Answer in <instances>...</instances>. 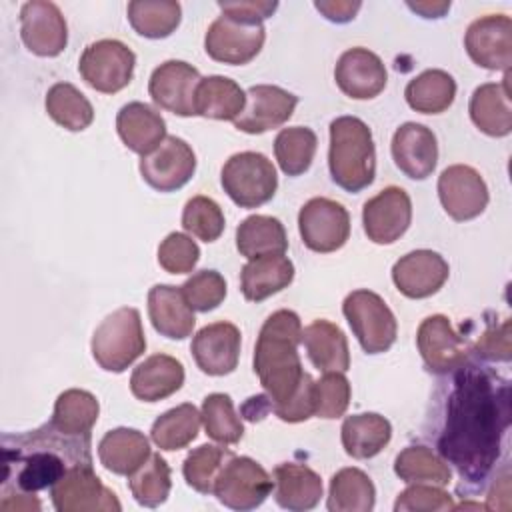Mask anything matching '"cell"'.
<instances>
[{
    "instance_id": "1",
    "label": "cell",
    "mask_w": 512,
    "mask_h": 512,
    "mask_svg": "<svg viewBox=\"0 0 512 512\" xmlns=\"http://www.w3.org/2000/svg\"><path fill=\"white\" fill-rule=\"evenodd\" d=\"M508 422V384L476 366H462L448 398L438 450L468 482L484 480L500 454Z\"/></svg>"
},
{
    "instance_id": "2",
    "label": "cell",
    "mask_w": 512,
    "mask_h": 512,
    "mask_svg": "<svg viewBox=\"0 0 512 512\" xmlns=\"http://www.w3.org/2000/svg\"><path fill=\"white\" fill-rule=\"evenodd\" d=\"M300 342L298 314L278 310L262 324L254 348V372L266 390L270 410L284 422H302L314 416V380L302 370Z\"/></svg>"
},
{
    "instance_id": "3",
    "label": "cell",
    "mask_w": 512,
    "mask_h": 512,
    "mask_svg": "<svg viewBox=\"0 0 512 512\" xmlns=\"http://www.w3.org/2000/svg\"><path fill=\"white\" fill-rule=\"evenodd\" d=\"M14 440V448L4 444V482L14 480L16 492L34 494L52 488L68 468L76 464H92L88 450L90 436H66L50 422Z\"/></svg>"
},
{
    "instance_id": "4",
    "label": "cell",
    "mask_w": 512,
    "mask_h": 512,
    "mask_svg": "<svg viewBox=\"0 0 512 512\" xmlns=\"http://www.w3.org/2000/svg\"><path fill=\"white\" fill-rule=\"evenodd\" d=\"M328 168L332 180L346 192H360L374 182L376 150L366 122L356 116L330 122Z\"/></svg>"
},
{
    "instance_id": "5",
    "label": "cell",
    "mask_w": 512,
    "mask_h": 512,
    "mask_svg": "<svg viewBox=\"0 0 512 512\" xmlns=\"http://www.w3.org/2000/svg\"><path fill=\"white\" fill-rule=\"evenodd\" d=\"M146 350L140 312L124 306L108 314L92 336V356L108 372H124Z\"/></svg>"
},
{
    "instance_id": "6",
    "label": "cell",
    "mask_w": 512,
    "mask_h": 512,
    "mask_svg": "<svg viewBox=\"0 0 512 512\" xmlns=\"http://www.w3.org/2000/svg\"><path fill=\"white\" fill-rule=\"evenodd\" d=\"M224 192L240 208H256L272 200L278 188L274 164L260 152H238L226 160L220 176Z\"/></svg>"
},
{
    "instance_id": "7",
    "label": "cell",
    "mask_w": 512,
    "mask_h": 512,
    "mask_svg": "<svg viewBox=\"0 0 512 512\" xmlns=\"http://www.w3.org/2000/svg\"><path fill=\"white\" fill-rule=\"evenodd\" d=\"M342 312L366 354L386 352L396 342V318L388 304L376 292H350L344 298Z\"/></svg>"
},
{
    "instance_id": "8",
    "label": "cell",
    "mask_w": 512,
    "mask_h": 512,
    "mask_svg": "<svg viewBox=\"0 0 512 512\" xmlns=\"http://www.w3.org/2000/svg\"><path fill=\"white\" fill-rule=\"evenodd\" d=\"M134 64L136 56L124 42L104 38L84 48L78 70L90 88L104 94H114L130 84Z\"/></svg>"
},
{
    "instance_id": "9",
    "label": "cell",
    "mask_w": 512,
    "mask_h": 512,
    "mask_svg": "<svg viewBox=\"0 0 512 512\" xmlns=\"http://www.w3.org/2000/svg\"><path fill=\"white\" fill-rule=\"evenodd\" d=\"M272 488V478L256 460L232 454L222 466L212 494L232 510H252L270 496Z\"/></svg>"
},
{
    "instance_id": "10",
    "label": "cell",
    "mask_w": 512,
    "mask_h": 512,
    "mask_svg": "<svg viewBox=\"0 0 512 512\" xmlns=\"http://www.w3.org/2000/svg\"><path fill=\"white\" fill-rule=\"evenodd\" d=\"M58 512H120L116 494L92 472V464H76L50 488Z\"/></svg>"
},
{
    "instance_id": "11",
    "label": "cell",
    "mask_w": 512,
    "mask_h": 512,
    "mask_svg": "<svg viewBox=\"0 0 512 512\" xmlns=\"http://www.w3.org/2000/svg\"><path fill=\"white\" fill-rule=\"evenodd\" d=\"M298 230L310 250L322 254L334 252L350 236V214L336 200L312 198L300 208Z\"/></svg>"
},
{
    "instance_id": "12",
    "label": "cell",
    "mask_w": 512,
    "mask_h": 512,
    "mask_svg": "<svg viewBox=\"0 0 512 512\" xmlns=\"http://www.w3.org/2000/svg\"><path fill=\"white\" fill-rule=\"evenodd\" d=\"M266 40L262 24H246L230 16H218L204 38L206 54L224 64H248L258 56Z\"/></svg>"
},
{
    "instance_id": "13",
    "label": "cell",
    "mask_w": 512,
    "mask_h": 512,
    "mask_svg": "<svg viewBox=\"0 0 512 512\" xmlns=\"http://www.w3.org/2000/svg\"><path fill=\"white\" fill-rule=\"evenodd\" d=\"M438 198L450 218L464 222L480 216L490 196L480 172L466 164H454L438 178Z\"/></svg>"
},
{
    "instance_id": "14",
    "label": "cell",
    "mask_w": 512,
    "mask_h": 512,
    "mask_svg": "<svg viewBox=\"0 0 512 512\" xmlns=\"http://www.w3.org/2000/svg\"><path fill=\"white\" fill-rule=\"evenodd\" d=\"M196 170L194 150L178 136H166L162 144L140 160L142 178L158 192L182 188Z\"/></svg>"
},
{
    "instance_id": "15",
    "label": "cell",
    "mask_w": 512,
    "mask_h": 512,
    "mask_svg": "<svg viewBox=\"0 0 512 512\" xmlns=\"http://www.w3.org/2000/svg\"><path fill=\"white\" fill-rule=\"evenodd\" d=\"M416 342L424 364L434 374L458 370L468 360L470 348L466 338L460 336L452 328L450 320L442 314H434L422 320V324L418 326Z\"/></svg>"
},
{
    "instance_id": "16",
    "label": "cell",
    "mask_w": 512,
    "mask_h": 512,
    "mask_svg": "<svg viewBox=\"0 0 512 512\" xmlns=\"http://www.w3.org/2000/svg\"><path fill=\"white\" fill-rule=\"evenodd\" d=\"M468 56L488 70H510L512 20L506 14H488L474 20L464 36Z\"/></svg>"
},
{
    "instance_id": "17",
    "label": "cell",
    "mask_w": 512,
    "mask_h": 512,
    "mask_svg": "<svg viewBox=\"0 0 512 512\" xmlns=\"http://www.w3.org/2000/svg\"><path fill=\"white\" fill-rule=\"evenodd\" d=\"M412 202L404 188L388 186L364 204L362 224L366 236L376 244L396 242L410 226Z\"/></svg>"
},
{
    "instance_id": "18",
    "label": "cell",
    "mask_w": 512,
    "mask_h": 512,
    "mask_svg": "<svg viewBox=\"0 0 512 512\" xmlns=\"http://www.w3.org/2000/svg\"><path fill=\"white\" fill-rule=\"evenodd\" d=\"M20 36L32 54L58 56L68 42V28L60 8L46 0L26 2L20 10Z\"/></svg>"
},
{
    "instance_id": "19",
    "label": "cell",
    "mask_w": 512,
    "mask_h": 512,
    "mask_svg": "<svg viewBox=\"0 0 512 512\" xmlns=\"http://www.w3.org/2000/svg\"><path fill=\"white\" fill-rule=\"evenodd\" d=\"M298 104V96L292 92L272 86L256 84L246 92V104L234 126L246 134H264L286 124Z\"/></svg>"
},
{
    "instance_id": "20",
    "label": "cell",
    "mask_w": 512,
    "mask_h": 512,
    "mask_svg": "<svg viewBox=\"0 0 512 512\" xmlns=\"http://www.w3.org/2000/svg\"><path fill=\"white\" fill-rule=\"evenodd\" d=\"M198 70L184 60H166L154 68L148 92L152 100L178 116H196L194 96L200 82Z\"/></svg>"
},
{
    "instance_id": "21",
    "label": "cell",
    "mask_w": 512,
    "mask_h": 512,
    "mask_svg": "<svg viewBox=\"0 0 512 512\" xmlns=\"http://www.w3.org/2000/svg\"><path fill=\"white\" fill-rule=\"evenodd\" d=\"M190 350L204 374L226 376L238 366L240 330L232 322L208 324L198 330Z\"/></svg>"
},
{
    "instance_id": "22",
    "label": "cell",
    "mask_w": 512,
    "mask_h": 512,
    "mask_svg": "<svg viewBox=\"0 0 512 512\" xmlns=\"http://www.w3.org/2000/svg\"><path fill=\"white\" fill-rule=\"evenodd\" d=\"M334 80L346 96L370 100L384 90L388 74L380 56L368 48H350L338 58Z\"/></svg>"
},
{
    "instance_id": "23",
    "label": "cell",
    "mask_w": 512,
    "mask_h": 512,
    "mask_svg": "<svg viewBox=\"0 0 512 512\" xmlns=\"http://www.w3.org/2000/svg\"><path fill=\"white\" fill-rule=\"evenodd\" d=\"M448 262L432 250H414L402 256L392 268L396 288L408 298H428L448 280Z\"/></svg>"
},
{
    "instance_id": "24",
    "label": "cell",
    "mask_w": 512,
    "mask_h": 512,
    "mask_svg": "<svg viewBox=\"0 0 512 512\" xmlns=\"http://www.w3.org/2000/svg\"><path fill=\"white\" fill-rule=\"evenodd\" d=\"M392 158L408 178H428L438 162V142L434 132L424 124H402L392 136Z\"/></svg>"
},
{
    "instance_id": "25",
    "label": "cell",
    "mask_w": 512,
    "mask_h": 512,
    "mask_svg": "<svg viewBox=\"0 0 512 512\" xmlns=\"http://www.w3.org/2000/svg\"><path fill=\"white\" fill-rule=\"evenodd\" d=\"M148 316L156 332L170 340H184L192 334L196 318L182 288L156 284L148 292Z\"/></svg>"
},
{
    "instance_id": "26",
    "label": "cell",
    "mask_w": 512,
    "mask_h": 512,
    "mask_svg": "<svg viewBox=\"0 0 512 512\" xmlns=\"http://www.w3.org/2000/svg\"><path fill=\"white\" fill-rule=\"evenodd\" d=\"M184 384V366L168 354H152L138 364L130 376V390L142 402H158Z\"/></svg>"
},
{
    "instance_id": "27",
    "label": "cell",
    "mask_w": 512,
    "mask_h": 512,
    "mask_svg": "<svg viewBox=\"0 0 512 512\" xmlns=\"http://www.w3.org/2000/svg\"><path fill=\"white\" fill-rule=\"evenodd\" d=\"M116 130L126 148L146 156L166 138V122L152 106L144 102H128L116 116Z\"/></svg>"
},
{
    "instance_id": "28",
    "label": "cell",
    "mask_w": 512,
    "mask_h": 512,
    "mask_svg": "<svg viewBox=\"0 0 512 512\" xmlns=\"http://www.w3.org/2000/svg\"><path fill=\"white\" fill-rule=\"evenodd\" d=\"M274 500L278 506L304 512L312 510L322 496V480L320 476L304 466L294 462H284L274 468Z\"/></svg>"
},
{
    "instance_id": "29",
    "label": "cell",
    "mask_w": 512,
    "mask_h": 512,
    "mask_svg": "<svg viewBox=\"0 0 512 512\" xmlns=\"http://www.w3.org/2000/svg\"><path fill=\"white\" fill-rule=\"evenodd\" d=\"M510 72L500 84L488 82L474 90L470 98V118L488 136H508L512 130V108L508 90Z\"/></svg>"
},
{
    "instance_id": "30",
    "label": "cell",
    "mask_w": 512,
    "mask_h": 512,
    "mask_svg": "<svg viewBox=\"0 0 512 512\" xmlns=\"http://www.w3.org/2000/svg\"><path fill=\"white\" fill-rule=\"evenodd\" d=\"M148 438L134 428H116L102 436L98 444L100 464L118 476L134 474L150 458Z\"/></svg>"
},
{
    "instance_id": "31",
    "label": "cell",
    "mask_w": 512,
    "mask_h": 512,
    "mask_svg": "<svg viewBox=\"0 0 512 512\" xmlns=\"http://www.w3.org/2000/svg\"><path fill=\"white\" fill-rule=\"evenodd\" d=\"M294 278V264L284 254H266L244 264L240 288L246 300L260 302L284 290Z\"/></svg>"
},
{
    "instance_id": "32",
    "label": "cell",
    "mask_w": 512,
    "mask_h": 512,
    "mask_svg": "<svg viewBox=\"0 0 512 512\" xmlns=\"http://www.w3.org/2000/svg\"><path fill=\"white\" fill-rule=\"evenodd\" d=\"M302 344L310 362L322 372H346L350 368L348 340L330 320H314L302 328Z\"/></svg>"
},
{
    "instance_id": "33",
    "label": "cell",
    "mask_w": 512,
    "mask_h": 512,
    "mask_svg": "<svg viewBox=\"0 0 512 512\" xmlns=\"http://www.w3.org/2000/svg\"><path fill=\"white\" fill-rule=\"evenodd\" d=\"M340 432L346 454L356 460L376 456L392 438L390 422L376 412L348 416Z\"/></svg>"
},
{
    "instance_id": "34",
    "label": "cell",
    "mask_w": 512,
    "mask_h": 512,
    "mask_svg": "<svg viewBox=\"0 0 512 512\" xmlns=\"http://www.w3.org/2000/svg\"><path fill=\"white\" fill-rule=\"evenodd\" d=\"M246 104V92L226 76H206L198 82L196 116L214 120H236Z\"/></svg>"
},
{
    "instance_id": "35",
    "label": "cell",
    "mask_w": 512,
    "mask_h": 512,
    "mask_svg": "<svg viewBox=\"0 0 512 512\" xmlns=\"http://www.w3.org/2000/svg\"><path fill=\"white\" fill-rule=\"evenodd\" d=\"M236 248L248 260L266 254H284L288 248L286 230L274 216H248L236 228Z\"/></svg>"
},
{
    "instance_id": "36",
    "label": "cell",
    "mask_w": 512,
    "mask_h": 512,
    "mask_svg": "<svg viewBox=\"0 0 512 512\" xmlns=\"http://www.w3.org/2000/svg\"><path fill=\"white\" fill-rule=\"evenodd\" d=\"M376 502V488L360 468H342L330 480V512H370Z\"/></svg>"
},
{
    "instance_id": "37",
    "label": "cell",
    "mask_w": 512,
    "mask_h": 512,
    "mask_svg": "<svg viewBox=\"0 0 512 512\" xmlns=\"http://www.w3.org/2000/svg\"><path fill=\"white\" fill-rule=\"evenodd\" d=\"M404 96L412 110L422 114H440L454 102L456 82L444 70H424L408 82Z\"/></svg>"
},
{
    "instance_id": "38",
    "label": "cell",
    "mask_w": 512,
    "mask_h": 512,
    "mask_svg": "<svg viewBox=\"0 0 512 512\" xmlns=\"http://www.w3.org/2000/svg\"><path fill=\"white\" fill-rule=\"evenodd\" d=\"M98 412L100 406L94 394L70 388L58 396L50 424L66 436H90V430L98 420Z\"/></svg>"
},
{
    "instance_id": "39",
    "label": "cell",
    "mask_w": 512,
    "mask_h": 512,
    "mask_svg": "<svg viewBox=\"0 0 512 512\" xmlns=\"http://www.w3.org/2000/svg\"><path fill=\"white\" fill-rule=\"evenodd\" d=\"M200 422L202 416L194 404L186 402L176 408H170L152 424V442L166 452L186 448L198 436Z\"/></svg>"
},
{
    "instance_id": "40",
    "label": "cell",
    "mask_w": 512,
    "mask_h": 512,
    "mask_svg": "<svg viewBox=\"0 0 512 512\" xmlns=\"http://www.w3.org/2000/svg\"><path fill=\"white\" fill-rule=\"evenodd\" d=\"M46 112L56 124L70 132H80L94 120V108L90 100L70 82H58L48 90Z\"/></svg>"
},
{
    "instance_id": "41",
    "label": "cell",
    "mask_w": 512,
    "mask_h": 512,
    "mask_svg": "<svg viewBox=\"0 0 512 512\" xmlns=\"http://www.w3.org/2000/svg\"><path fill=\"white\" fill-rule=\"evenodd\" d=\"M394 472L408 484H436L446 486L452 478L448 462L436 456L426 446L404 448L394 462Z\"/></svg>"
},
{
    "instance_id": "42",
    "label": "cell",
    "mask_w": 512,
    "mask_h": 512,
    "mask_svg": "<svg viewBox=\"0 0 512 512\" xmlns=\"http://www.w3.org/2000/svg\"><path fill=\"white\" fill-rule=\"evenodd\" d=\"M180 4L172 0H134L128 4L132 28L146 38H166L180 24Z\"/></svg>"
},
{
    "instance_id": "43",
    "label": "cell",
    "mask_w": 512,
    "mask_h": 512,
    "mask_svg": "<svg viewBox=\"0 0 512 512\" xmlns=\"http://www.w3.org/2000/svg\"><path fill=\"white\" fill-rule=\"evenodd\" d=\"M318 138L312 128L306 126H292L282 128L274 140V154L278 166L288 176L304 174L316 154Z\"/></svg>"
},
{
    "instance_id": "44",
    "label": "cell",
    "mask_w": 512,
    "mask_h": 512,
    "mask_svg": "<svg viewBox=\"0 0 512 512\" xmlns=\"http://www.w3.org/2000/svg\"><path fill=\"white\" fill-rule=\"evenodd\" d=\"M128 486L140 506L156 508L164 504L170 494V466L160 454H150V458L128 476Z\"/></svg>"
},
{
    "instance_id": "45",
    "label": "cell",
    "mask_w": 512,
    "mask_h": 512,
    "mask_svg": "<svg viewBox=\"0 0 512 512\" xmlns=\"http://www.w3.org/2000/svg\"><path fill=\"white\" fill-rule=\"evenodd\" d=\"M200 416L206 434L220 444H236L244 436V426L234 412V404L228 394H208L202 402Z\"/></svg>"
},
{
    "instance_id": "46",
    "label": "cell",
    "mask_w": 512,
    "mask_h": 512,
    "mask_svg": "<svg viewBox=\"0 0 512 512\" xmlns=\"http://www.w3.org/2000/svg\"><path fill=\"white\" fill-rule=\"evenodd\" d=\"M230 456H232L230 450L214 446V444H202V446L194 448L186 456L184 466H182L186 484L200 494H212L214 482Z\"/></svg>"
},
{
    "instance_id": "47",
    "label": "cell",
    "mask_w": 512,
    "mask_h": 512,
    "mask_svg": "<svg viewBox=\"0 0 512 512\" xmlns=\"http://www.w3.org/2000/svg\"><path fill=\"white\" fill-rule=\"evenodd\" d=\"M182 226L198 240L214 242L224 232L222 208L208 196H192L184 206Z\"/></svg>"
},
{
    "instance_id": "48",
    "label": "cell",
    "mask_w": 512,
    "mask_h": 512,
    "mask_svg": "<svg viewBox=\"0 0 512 512\" xmlns=\"http://www.w3.org/2000/svg\"><path fill=\"white\" fill-rule=\"evenodd\" d=\"M350 404V384L344 372H324L314 382V414L318 418H340Z\"/></svg>"
},
{
    "instance_id": "49",
    "label": "cell",
    "mask_w": 512,
    "mask_h": 512,
    "mask_svg": "<svg viewBox=\"0 0 512 512\" xmlns=\"http://www.w3.org/2000/svg\"><path fill=\"white\" fill-rule=\"evenodd\" d=\"M180 288L190 308L198 312H210L226 298V280L216 270H200L192 274Z\"/></svg>"
},
{
    "instance_id": "50",
    "label": "cell",
    "mask_w": 512,
    "mask_h": 512,
    "mask_svg": "<svg viewBox=\"0 0 512 512\" xmlns=\"http://www.w3.org/2000/svg\"><path fill=\"white\" fill-rule=\"evenodd\" d=\"M198 258H200L198 244L182 232L168 234L158 246V264L170 274L192 272Z\"/></svg>"
},
{
    "instance_id": "51",
    "label": "cell",
    "mask_w": 512,
    "mask_h": 512,
    "mask_svg": "<svg viewBox=\"0 0 512 512\" xmlns=\"http://www.w3.org/2000/svg\"><path fill=\"white\" fill-rule=\"evenodd\" d=\"M396 512H444L454 510L452 494L436 484H412L398 494Z\"/></svg>"
},
{
    "instance_id": "52",
    "label": "cell",
    "mask_w": 512,
    "mask_h": 512,
    "mask_svg": "<svg viewBox=\"0 0 512 512\" xmlns=\"http://www.w3.org/2000/svg\"><path fill=\"white\" fill-rule=\"evenodd\" d=\"M224 16L246 24H262L278 8V2L270 0H240V2H218Z\"/></svg>"
},
{
    "instance_id": "53",
    "label": "cell",
    "mask_w": 512,
    "mask_h": 512,
    "mask_svg": "<svg viewBox=\"0 0 512 512\" xmlns=\"http://www.w3.org/2000/svg\"><path fill=\"white\" fill-rule=\"evenodd\" d=\"M476 354L486 360H510V322L486 330L476 342Z\"/></svg>"
},
{
    "instance_id": "54",
    "label": "cell",
    "mask_w": 512,
    "mask_h": 512,
    "mask_svg": "<svg viewBox=\"0 0 512 512\" xmlns=\"http://www.w3.org/2000/svg\"><path fill=\"white\" fill-rule=\"evenodd\" d=\"M314 6L328 20L342 24V22L352 20L362 4L360 2H350V0H320V2H314Z\"/></svg>"
},
{
    "instance_id": "55",
    "label": "cell",
    "mask_w": 512,
    "mask_h": 512,
    "mask_svg": "<svg viewBox=\"0 0 512 512\" xmlns=\"http://www.w3.org/2000/svg\"><path fill=\"white\" fill-rule=\"evenodd\" d=\"M2 510H40V502L34 494H26V492H4V498L0 502Z\"/></svg>"
},
{
    "instance_id": "56",
    "label": "cell",
    "mask_w": 512,
    "mask_h": 512,
    "mask_svg": "<svg viewBox=\"0 0 512 512\" xmlns=\"http://www.w3.org/2000/svg\"><path fill=\"white\" fill-rule=\"evenodd\" d=\"M408 6L424 18H440L450 8V2H408Z\"/></svg>"
}]
</instances>
